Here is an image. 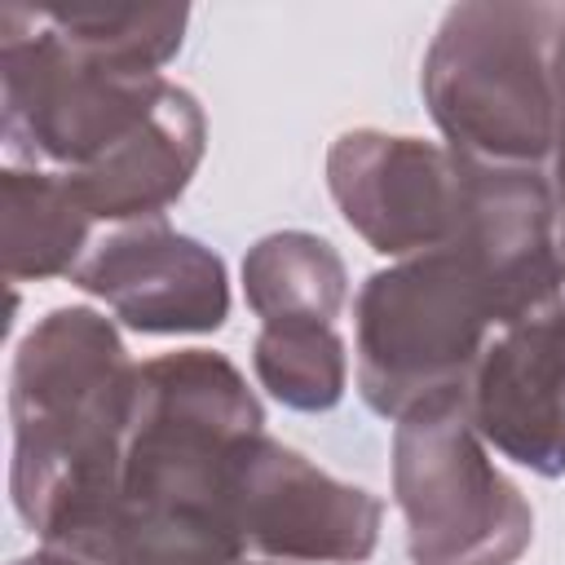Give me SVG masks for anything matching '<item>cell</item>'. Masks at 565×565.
<instances>
[{
  "mask_svg": "<svg viewBox=\"0 0 565 565\" xmlns=\"http://www.w3.org/2000/svg\"><path fill=\"white\" fill-rule=\"evenodd\" d=\"M556 9H455L433 62L437 119L481 154L534 159L547 146V88L539 26Z\"/></svg>",
  "mask_w": 565,
  "mask_h": 565,
  "instance_id": "cell-1",
  "label": "cell"
},
{
  "mask_svg": "<svg viewBox=\"0 0 565 565\" xmlns=\"http://www.w3.org/2000/svg\"><path fill=\"white\" fill-rule=\"evenodd\" d=\"M472 419L516 463L565 468V313L530 318L486 353Z\"/></svg>",
  "mask_w": 565,
  "mask_h": 565,
  "instance_id": "cell-2",
  "label": "cell"
},
{
  "mask_svg": "<svg viewBox=\"0 0 565 565\" xmlns=\"http://www.w3.org/2000/svg\"><path fill=\"white\" fill-rule=\"evenodd\" d=\"M256 371L287 406H331L340 397V340L322 322L269 327L256 344Z\"/></svg>",
  "mask_w": 565,
  "mask_h": 565,
  "instance_id": "cell-3",
  "label": "cell"
},
{
  "mask_svg": "<svg viewBox=\"0 0 565 565\" xmlns=\"http://www.w3.org/2000/svg\"><path fill=\"white\" fill-rule=\"evenodd\" d=\"M18 565H84V561H75V556H66V552H44V556H31V561H18Z\"/></svg>",
  "mask_w": 565,
  "mask_h": 565,
  "instance_id": "cell-4",
  "label": "cell"
}]
</instances>
